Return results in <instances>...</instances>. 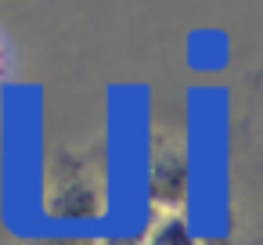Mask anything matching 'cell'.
<instances>
[{
  "mask_svg": "<svg viewBox=\"0 0 263 245\" xmlns=\"http://www.w3.org/2000/svg\"><path fill=\"white\" fill-rule=\"evenodd\" d=\"M40 205L51 223L87 227L105 220L112 205L105 152L87 144H51L44 159Z\"/></svg>",
  "mask_w": 263,
  "mask_h": 245,
  "instance_id": "6da1fadb",
  "label": "cell"
},
{
  "mask_svg": "<svg viewBox=\"0 0 263 245\" xmlns=\"http://www.w3.org/2000/svg\"><path fill=\"white\" fill-rule=\"evenodd\" d=\"M98 245H141V234H108L98 238Z\"/></svg>",
  "mask_w": 263,
  "mask_h": 245,
  "instance_id": "8992f818",
  "label": "cell"
},
{
  "mask_svg": "<svg viewBox=\"0 0 263 245\" xmlns=\"http://www.w3.org/2000/svg\"><path fill=\"white\" fill-rule=\"evenodd\" d=\"M141 245H205L202 234L187 223V213H159L148 216L141 231Z\"/></svg>",
  "mask_w": 263,
  "mask_h": 245,
  "instance_id": "3957f363",
  "label": "cell"
},
{
  "mask_svg": "<svg viewBox=\"0 0 263 245\" xmlns=\"http://www.w3.org/2000/svg\"><path fill=\"white\" fill-rule=\"evenodd\" d=\"M26 245H98L94 234H44L36 241H26Z\"/></svg>",
  "mask_w": 263,
  "mask_h": 245,
  "instance_id": "277c9868",
  "label": "cell"
},
{
  "mask_svg": "<svg viewBox=\"0 0 263 245\" xmlns=\"http://www.w3.org/2000/svg\"><path fill=\"white\" fill-rule=\"evenodd\" d=\"M144 198L152 216L184 213L191 202V148L177 130H155L148 141Z\"/></svg>",
  "mask_w": 263,
  "mask_h": 245,
  "instance_id": "7a4b0ae2",
  "label": "cell"
},
{
  "mask_svg": "<svg viewBox=\"0 0 263 245\" xmlns=\"http://www.w3.org/2000/svg\"><path fill=\"white\" fill-rule=\"evenodd\" d=\"M8 69H11V51H8L4 33H0V87H4V80H8Z\"/></svg>",
  "mask_w": 263,
  "mask_h": 245,
  "instance_id": "5b68a950",
  "label": "cell"
}]
</instances>
